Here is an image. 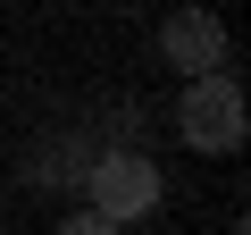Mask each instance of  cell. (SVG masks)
Instances as JSON below:
<instances>
[{
    "label": "cell",
    "mask_w": 251,
    "mask_h": 235,
    "mask_svg": "<svg viewBox=\"0 0 251 235\" xmlns=\"http://www.w3.org/2000/svg\"><path fill=\"white\" fill-rule=\"evenodd\" d=\"M159 202H168V185H159V160H151V151H100V160L84 168V210L109 218V227L151 218Z\"/></svg>",
    "instance_id": "obj_1"
},
{
    "label": "cell",
    "mask_w": 251,
    "mask_h": 235,
    "mask_svg": "<svg viewBox=\"0 0 251 235\" xmlns=\"http://www.w3.org/2000/svg\"><path fill=\"white\" fill-rule=\"evenodd\" d=\"M176 126H184V143L209 151V160L234 151V143H243V84H234V76H201V84H184Z\"/></svg>",
    "instance_id": "obj_2"
},
{
    "label": "cell",
    "mask_w": 251,
    "mask_h": 235,
    "mask_svg": "<svg viewBox=\"0 0 251 235\" xmlns=\"http://www.w3.org/2000/svg\"><path fill=\"white\" fill-rule=\"evenodd\" d=\"M159 51H168V67H184V84L226 76V26H218L209 9H176V17L159 26Z\"/></svg>",
    "instance_id": "obj_3"
},
{
    "label": "cell",
    "mask_w": 251,
    "mask_h": 235,
    "mask_svg": "<svg viewBox=\"0 0 251 235\" xmlns=\"http://www.w3.org/2000/svg\"><path fill=\"white\" fill-rule=\"evenodd\" d=\"M59 235H117V227H109V218H92V210H67V218H59Z\"/></svg>",
    "instance_id": "obj_4"
}]
</instances>
